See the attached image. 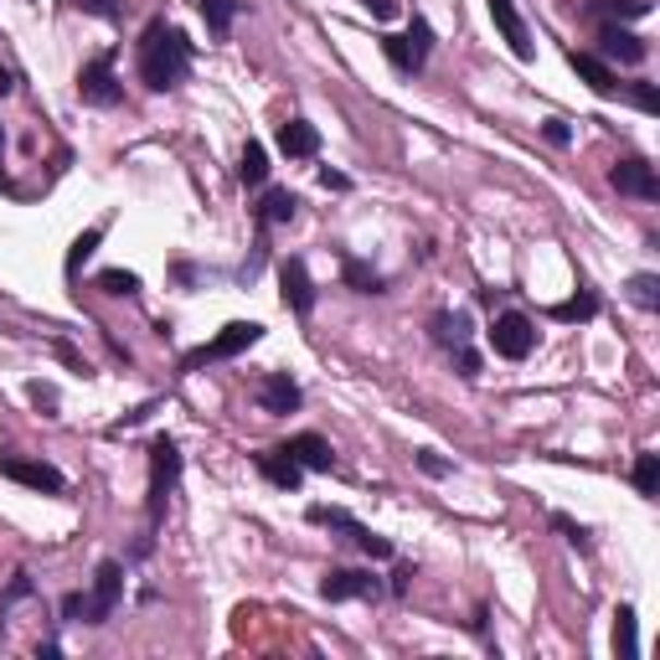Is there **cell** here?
<instances>
[{"label": "cell", "instance_id": "9", "mask_svg": "<svg viewBox=\"0 0 660 660\" xmlns=\"http://www.w3.org/2000/svg\"><path fill=\"white\" fill-rule=\"evenodd\" d=\"M0 475L5 480H16V486L37 490V496H62L68 490V475L58 465H47V460H21V454H5L0 460Z\"/></svg>", "mask_w": 660, "mask_h": 660}, {"label": "cell", "instance_id": "18", "mask_svg": "<svg viewBox=\"0 0 660 660\" xmlns=\"http://www.w3.org/2000/svg\"><path fill=\"white\" fill-rule=\"evenodd\" d=\"M279 150L290 160H315L320 156V130H315L310 119H284L279 124Z\"/></svg>", "mask_w": 660, "mask_h": 660}, {"label": "cell", "instance_id": "26", "mask_svg": "<svg viewBox=\"0 0 660 660\" xmlns=\"http://www.w3.org/2000/svg\"><path fill=\"white\" fill-rule=\"evenodd\" d=\"M196 11L207 16V32H212V37H228L237 11H243V0H196Z\"/></svg>", "mask_w": 660, "mask_h": 660}, {"label": "cell", "instance_id": "1", "mask_svg": "<svg viewBox=\"0 0 660 660\" xmlns=\"http://www.w3.org/2000/svg\"><path fill=\"white\" fill-rule=\"evenodd\" d=\"M135 62H139V83L150 94H171L186 83L192 73V41L181 26H171L166 16H156L135 41Z\"/></svg>", "mask_w": 660, "mask_h": 660}, {"label": "cell", "instance_id": "25", "mask_svg": "<svg viewBox=\"0 0 660 660\" xmlns=\"http://www.w3.org/2000/svg\"><path fill=\"white\" fill-rule=\"evenodd\" d=\"M237 181H243V186H253V192L269 181V150H264L258 139H248V145H243V160H237Z\"/></svg>", "mask_w": 660, "mask_h": 660}, {"label": "cell", "instance_id": "8", "mask_svg": "<svg viewBox=\"0 0 660 660\" xmlns=\"http://www.w3.org/2000/svg\"><path fill=\"white\" fill-rule=\"evenodd\" d=\"M382 594H388V588H382V578H377L371 567H330L326 578H320V599H330V603H346V599L377 603Z\"/></svg>", "mask_w": 660, "mask_h": 660}, {"label": "cell", "instance_id": "11", "mask_svg": "<svg viewBox=\"0 0 660 660\" xmlns=\"http://www.w3.org/2000/svg\"><path fill=\"white\" fill-rule=\"evenodd\" d=\"M609 186H614L620 196H635V201H660V175H656V166H650V160H640V156L614 160Z\"/></svg>", "mask_w": 660, "mask_h": 660}, {"label": "cell", "instance_id": "42", "mask_svg": "<svg viewBox=\"0 0 660 660\" xmlns=\"http://www.w3.org/2000/svg\"><path fill=\"white\" fill-rule=\"evenodd\" d=\"M62 620H83V594H68L62 599Z\"/></svg>", "mask_w": 660, "mask_h": 660}, {"label": "cell", "instance_id": "12", "mask_svg": "<svg viewBox=\"0 0 660 660\" xmlns=\"http://www.w3.org/2000/svg\"><path fill=\"white\" fill-rule=\"evenodd\" d=\"M594 58L603 62H624V68H640L645 58H650V41L635 37L630 26H620V21H599V52Z\"/></svg>", "mask_w": 660, "mask_h": 660}, {"label": "cell", "instance_id": "44", "mask_svg": "<svg viewBox=\"0 0 660 660\" xmlns=\"http://www.w3.org/2000/svg\"><path fill=\"white\" fill-rule=\"evenodd\" d=\"M0 156H5V124H0Z\"/></svg>", "mask_w": 660, "mask_h": 660}, {"label": "cell", "instance_id": "16", "mask_svg": "<svg viewBox=\"0 0 660 660\" xmlns=\"http://www.w3.org/2000/svg\"><path fill=\"white\" fill-rule=\"evenodd\" d=\"M279 449H284V454H290L300 469H320V475H330V469H335V449H330L320 433H294L290 444H279Z\"/></svg>", "mask_w": 660, "mask_h": 660}, {"label": "cell", "instance_id": "21", "mask_svg": "<svg viewBox=\"0 0 660 660\" xmlns=\"http://www.w3.org/2000/svg\"><path fill=\"white\" fill-rule=\"evenodd\" d=\"M583 16H588V21H620V26H630V21L650 16V0H588V5H583Z\"/></svg>", "mask_w": 660, "mask_h": 660}, {"label": "cell", "instance_id": "23", "mask_svg": "<svg viewBox=\"0 0 660 660\" xmlns=\"http://www.w3.org/2000/svg\"><path fill=\"white\" fill-rule=\"evenodd\" d=\"M614 650H620V660L640 656V624H635V609H630V603L614 609Z\"/></svg>", "mask_w": 660, "mask_h": 660}, {"label": "cell", "instance_id": "39", "mask_svg": "<svg viewBox=\"0 0 660 660\" xmlns=\"http://www.w3.org/2000/svg\"><path fill=\"white\" fill-rule=\"evenodd\" d=\"M542 135L552 139V145H567V139H573V130H567L563 119H547V124H542Z\"/></svg>", "mask_w": 660, "mask_h": 660}, {"label": "cell", "instance_id": "17", "mask_svg": "<svg viewBox=\"0 0 660 660\" xmlns=\"http://www.w3.org/2000/svg\"><path fill=\"white\" fill-rule=\"evenodd\" d=\"M567 62H573V73H578V78L588 83L599 98H614L624 88V83L614 78V68H609L603 58H594V52H578V47H573V52H567Z\"/></svg>", "mask_w": 660, "mask_h": 660}, {"label": "cell", "instance_id": "4", "mask_svg": "<svg viewBox=\"0 0 660 660\" xmlns=\"http://www.w3.org/2000/svg\"><path fill=\"white\" fill-rule=\"evenodd\" d=\"M428 52H433V26L424 16L408 21V32H392L382 37V58L392 62V73H403V78H418L428 68Z\"/></svg>", "mask_w": 660, "mask_h": 660}, {"label": "cell", "instance_id": "2", "mask_svg": "<svg viewBox=\"0 0 660 660\" xmlns=\"http://www.w3.org/2000/svg\"><path fill=\"white\" fill-rule=\"evenodd\" d=\"M258 341H264V326H258V320H233V326L217 330L212 341H201L196 351H186L181 371H201V367H212V362H233V356L253 351Z\"/></svg>", "mask_w": 660, "mask_h": 660}, {"label": "cell", "instance_id": "6", "mask_svg": "<svg viewBox=\"0 0 660 660\" xmlns=\"http://www.w3.org/2000/svg\"><path fill=\"white\" fill-rule=\"evenodd\" d=\"M78 98L88 109H114L119 98H124V83L114 73V52H98L78 68Z\"/></svg>", "mask_w": 660, "mask_h": 660}, {"label": "cell", "instance_id": "13", "mask_svg": "<svg viewBox=\"0 0 660 660\" xmlns=\"http://www.w3.org/2000/svg\"><path fill=\"white\" fill-rule=\"evenodd\" d=\"M279 284H284V305H290L300 320L315 315V279H310V269H305V258H284V264H279Z\"/></svg>", "mask_w": 660, "mask_h": 660}, {"label": "cell", "instance_id": "19", "mask_svg": "<svg viewBox=\"0 0 660 660\" xmlns=\"http://www.w3.org/2000/svg\"><path fill=\"white\" fill-rule=\"evenodd\" d=\"M253 465H258V475H264L269 486H279V490H300V486H305V469L294 465L284 449H264V454H253Z\"/></svg>", "mask_w": 660, "mask_h": 660}, {"label": "cell", "instance_id": "40", "mask_svg": "<svg viewBox=\"0 0 660 660\" xmlns=\"http://www.w3.org/2000/svg\"><path fill=\"white\" fill-rule=\"evenodd\" d=\"M320 186H326V192H351V175H341V171H320Z\"/></svg>", "mask_w": 660, "mask_h": 660}, {"label": "cell", "instance_id": "34", "mask_svg": "<svg viewBox=\"0 0 660 660\" xmlns=\"http://www.w3.org/2000/svg\"><path fill=\"white\" fill-rule=\"evenodd\" d=\"M413 460H418V469H424V475H433V480H444V475H454V465H449V460H439L433 449H418Z\"/></svg>", "mask_w": 660, "mask_h": 660}, {"label": "cell", "instance_id": "28", "mask_svg": "<svg viewBox=\"0 0 660 660\" xmlns=\"http://www.w3.org/2000/svg\"><path fill=\"white\" fill-rule=\"evenodd\" d=\"M32 594H37V578H32L26 567H16V573H11V588L0 594V630H5V620H11V609H16V603H26Z\"/></svg>", "mask_w": 660, "mask_h": 660}, {"label": "cell", "instance_id": "43", "mask_svg": "<svg viewBox=\"0 0 660 660\" xmlns=\"http://www.w3.org/2000/svg\"><path fill=\"white\" fill-rule=\"evenodd\" d=\"M11 88H16V73H11V68H0V94H11Z\"/></svg>", "mask_w": 660, "mask_h": 660}, {"label": "cell", "instance_id": "3", "mask_svg": "<svg viewBox=\"0 0 660 660\" xmlns=\"http://www.w3.org/2000/svg\"><path fill=\"white\" fill-rule=\"evenodd\" d=\"M175 480H181V444L171 433H160V439H150V531L166 522Z\"/></svg>", "mask_w": 660, "mask_h": 660}, {"label": "cell", "instance_id": "24", "mask_svg": "<svg viewBox=\"0 0 660 660\" xmlns=\"http://www.w3.org/2000/svg\"><path fill=\"white\" fill-rule=\"evenodd\" d=\"M341 273H346V284L356 294H388V279H382V273L371 269V264H362V258H341Z\"/></svg>", "mask_w": 660, "mask_h": 660}, {"label": "cell", "instance_id": "37", "mask_svg": "<svg viewBox=\"0 0 660 660\" xmlns=\"http://www.w3.org/2000/svg\"><path fill=\"white\" fill-rule=\"evenodd\" d=\"M32 403H37L41 413H58V388H52V382H32Z\"/></svg>", "mask_w": 660, "mask_h": 660}, {"label": "cell", "instance_id": "10", "mask_svg": "<svg viewBox=\"0 0 660 660\" xmlns=\"http://www.w3.org/2000/svg\"><path fill=\"white\" fill-rule=\"evenodd\" d=\"M253 403L269 413V418H284V413H300L305 392H300V382H294L290 371H264V377L253 382Z\"/></svg>", "mask_w": 660, "mask_h": 660}, {"label": "cell", "instance_id": "41", "mask_svg": "<svg viewBox=\"0 0 660 660\" xmlns=\"http://www.w3.org/2000/svg\"><path fill=\"white\" fill-rule=\"evenodd\" d=\"M408 583H413V563H398V573H392V594H408Z\"/></svg>", "mask_w": 660, "mask_h": 660}, {"label": "cell", "instance_id": "35", "mask_svg": "<svg viewBox=\"0 0 660 660\" xmlns=\"http://www.w3.org/2000/svg\"><path fill=\"white\" fill-rule=\"evenodd\" d=\"M78 11H88V16H98V21H119L124 11H119V0H73Z\"/></svg>", "mask_w": 660, "mask_h": 660}, {"label": "cell", "instance_id": "32", "mask_svg": "<svg viewBox=\"0 0 660 660\" xmlns=\"http://www.w3.org/2000/svg\"><path fill=\"white\" fill-rule=\"evenodd\" d=\"M552 531H563L567 542H573V547H583V552H588V526H578V522H573V516H563V511H552Z\"/></svg>", "mask_w": 660, "mask_h": 660}, {"label": "cell", "instance_id": "33", "mask_svg": "<svg viewBox=\"0 0 660 660\" xmlns=\"http://www.w3.org/2000/svg\"><path fill=\"white\" fill-rule=\"evenodd\" d=\"M630 98H635V109H645V114H660L656 83H630Z\"/></svg>", "mask_w": 660, "mask_h": 660}, {"label": "cell", "instance_id": "22", "mask_svg": "<svg viewBox=\"0 0 660 660\" xmlns=\"http://www.w3.org/2000/svg\"><path fill=\"white\" fill-rule=\"evenodd\" d=\"M603 305H599V294L594 290H578L573 294V300H563V305H552V320H563V326H583V320H594V315H599Z\"/></svg>", "mask_w": 660, "mask_h": 660}, {"label": "cell", "instance_id": "27", "mask_svg": "<svg viewBox=\"0 0 660 660\" xmlns=\"http://www.w3.org/2000/svg\"><path fill=\"white\" fill-rule=\"evenodd\" d=\"M630 480H635V490H640L645 501H656V496H660V454H656V449L635 454V469H630Z\"/></svg>", "mask_w": 660, "mask_h": 660}, {"label": "cell", "instance_id": "36", "mask_svg": "<svg viewBox=\"0 0 660 660\" xmlns=\"http://www.w3.org/2000/svg\"><path fill=\"white\" fill-rule=\"evenodd\" d=\"M449 356H454L460 377H480V351H475V346H460V351H449Z\"/></svg>", "mask_w": 660, "mask_h": 660}, {"label": "cell", "instance_id": "38", "mask_svg": "<svg viewBox=\"0 0 660 660\" xmlns=\"http://www.w3.org/2000/svg\"><path fill=\"white\" fill-rule=\"evenodd\" d=\"M362 5L371 11V21H392V16H398V0H362Z\"/></svg>", "mask_w": 660, "mask_h": 660}, {"label": "cell", "instance_id": "20", "mask_svg": "<svg viewBox=\"0 0 660 660\" xmlns=\"http://www.w3.org/2000/svg\"><path fill=\"white\" fill-rule=\"evenodd\" d=\"M428 335H433V346H444V351H460L469 346V315L465 310H433L428 315Z\"/></svg>", "mask_w": 660, "mask_h": 660}, {"label": "cell", "instance_id": "14", "mask_svg": "<svg viewBox=\"0 0 660 660\" xmlns=\"http://www.w3.org/2000/svg\"><path fill=\"white\" fill-rule=\"evenodd\" d=\"M490 5V21H496V32L505 37V47L516 52L522 62H531V32H526L522 11H516V0H486Z\"/></svg>", "mask_w": 660, "mask_h": 660}, {"label": "cell", "instance_id": "15", "mask_svg": "<svg viewBox=\"0 0 660 660\" xmlns=\"http://www.w3.org/2000/svg\"><path fill=\"white\" fill-rule=\"evenodd\" d=\"M294 212H300V196H294L290 186H269V192L258 196V207H253V217H258V233L294 222Z\"/></svg>", "mask_w": 660, "mask_h": 660}, {"label": "cell", "instance_id": "31", "mask_svg": "<svg viewBox=\"0 0 660 660\" xmlns=\"http://www.w3.org/2000/svg\"><path fill=\"white\" fill-rule=\"evenodd\" d=\"M103 243V228H83L78 237H73V253H68V273H78L88 258H94V248Z\"/></svg>", "mask_w": 660, "mask_h": 660}, {"label": "cell", "instance_id": "29", "mask_svg": "<svg viewBox=\"0 0 660 660\" xmlns=\"http://www.w3.org/2000/svg\"><path fill=\"white\" fill-rule=\"evenodd\" d=\"M624 290H630V300H635V305H640L645 315H656V310H660V273H635V279H630Z\"/></svg>", "mask_w": 660, "mask_h": 660}, {"label": "cell", "instance_id": "30", "mask_svg": "<svg viewBox=\"0 0 660 660\" xmlns=\"http://www.w3.org/2000/svg\"><path fill=\"white\" fill-rule=\"evenodd\" d=\"M98 290L114 294V300H135V294H139V273H130V269H103V273H98Z\"/></svg>", "mask_w": 660, "mask_h": 660}, {"label": "cell", "instance_id": "7", "mask_svg": "<svg viewBox=\"0 0 660 660\" xmlns=\"http://www.w3.org/2000/svg\"><path fill=\"white\" fill-rule=\"evenodd\" d=\"M490 351L505 356V362H526L531 351H537V326H531V315L522 310H501L490 320Z\"/></svg>", "mask_w": 660, "mask_h": 660}, {"label": "cell", "instance_id": "5", "mask_svg": "<svg viewBox=\"0 0 660 660\" xmlns=\"http://www.w3.org/2000/svg\"><path fill=\"white\" fill-rule=\"evenodd\" d=\"M119 599H124V563L119 558H103L94 567V588L83 594V624H109Z\"/></svg>", "mask_w": 660, "mask_h": 660}]
</instances>
